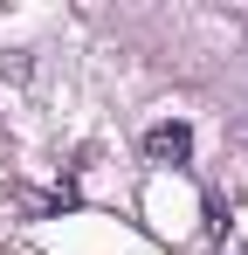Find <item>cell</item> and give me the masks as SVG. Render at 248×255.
Instances as JSON below:
<instances>
[{
  "label": "cell",
  "instance_id": "6da1fadb",
  "mask_svg": "<svg viewBox=\"0 0 248 255\" xmlns=\"http://www.w3.org/2000/svg\"><path fill=\"white\" fill-rule=\"evenodd\" d=\"M145 152H152L159 166H179V159H193V131L179 125V118H165V125L145 131Z\"/></svg>",
  "mask_w": 248,
  "mask_h": 255
}]
</instances>
